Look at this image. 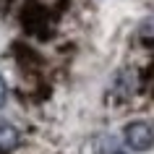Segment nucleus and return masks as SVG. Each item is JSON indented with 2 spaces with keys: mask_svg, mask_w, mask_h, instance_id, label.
<instances>
[{
  "mask_svg": "<svg viewBox=\"0 0 154 154\" xmlns=\"http://www.w3.org/2000/svg\"><path fill=\"white\" fill-rule=\"evenodd\" d=\"M138 34H141V39L154 42V16H149V18H144V21H141V29H138Z\"/></svg>",
  "mask_w": 154,
  "mask_h": 154,
  "instance_id": "4",
  "label": "nucleus"
},
{
  "mask_svg": "<svg viewBox=\"0 0 154 154\" xmlns=\"http://www.w3.org/2000/svg\"><path fill=\"white\" fill-rule=\"evenodd\" d=\"M5 99H8V86H5V79L0 76V107L5 105Z\"/></svg>",
  "mask_w": 154,
  "mask_h": 154,
  "instance_id": "5",
  "label": "nucleus"
},
{
  "mask_svg": "<svg viewBox=\"0 0 154 154\" xmlns=\"http://www.w3.org/2000/svg\"><path fill=\"white\" fill-rule=\"evenodd\" d=\"M99 154H123V149L118 146V141L110 136L102 138V144H99Z\"/></svg>",
  "mask_w": 154,
  "mask_h": 154,
  "instance_id": "3",
  "label": "nucleus"
},
{
  "mask_svg": "<svg viewBox=\"0 0 154 154\" xmlns=\"http://www.w3.org/2000/svg\"><path fill=\"white\" fill-rule=\"evenodd\" d=\"M123 136H125V144L133 149V152H149L154 146V128L144 120H133L123 128Z\"/></svg>",
  "mask_w": 154,
  "mask_h": 154,
  "instance_id": "1",
  "label": "nucleus"
},
{
  "mask_svg": "<svg viewBox=\"0 0 154 154\" xmlns=\"http://www.w3.org/2000/svg\"><path fill=\"white\" fill-rule=\"evenodd\" d=\"M18 138H21V136H18V128L11 120H3V118H0V154L16 149Z\"/></svg>",
  "mask_w": 154,
  "mask_h": 154,
  "instance_id": "2",
  "label": "nucleus"
}]
</instances>
